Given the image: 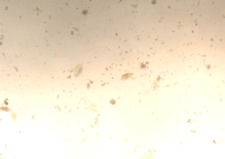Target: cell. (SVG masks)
<instances>
[{"mask_svg":"<svg viewBox=\"0 0 225 159\" xmlns=\"http://www.w3.org/2000/svg\"><path fill=\"white\" fill-rule=\"evenodd\" d=\"M82 65H79L77 66L75 69L74 71V76L75 77H77L80 75L82 71Z\"/></svg>","mask_w":225,"mask_h":159,"instance_id":"cell-1","label":"cell"}]
</instances>
